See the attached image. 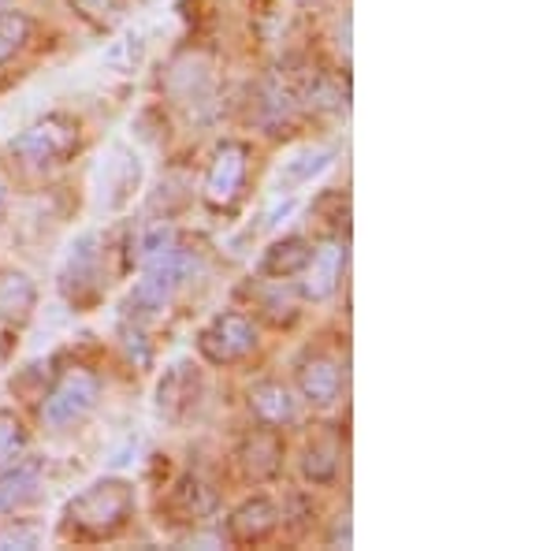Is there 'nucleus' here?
I'll list each match as a JSON object with an SVG mask.
<instances>
[{"label":"nucleus","mask_w":558,"mask_h":551,"mask_svg":"<svg viewBox=\"0 0 558 551\" xmlns=\"http://www.w3.org/2000/svg\"><path fill=\"white\" fill-rule=\"evenodd\" d=\"M34 540H38V529H8L0 544H34Z\"/></svg>","instance_id":"4be33fe9"},{"label":"nucleus","mask_w":558,"mask_h":551,"mask_svg":"<svg viewBox=\"0 0 558 551\" xmlns=\"http://www.w3.org/2000/svg\"><path fill=\"white\" fill-rule=\"evenodd\" d=\"M343 268H347V247L339 239L324 242L317 254H310V261H305V284H302L305 295H310V298H328L331 291H336Z\"/></svg>","instance_id":"423d86ee"},{"label":"nucleus","mask_w":558,"mask_h":551,"mask_svg":"<svg viewBox=\"0 0 558 551\" xmlns=\"http://www.w3.org/2000/svg\"><path fill=\"white\" fill-rule=\"evenodd\" d=\"M134 507V492L123 481H97L68 507V526L86 537H108L128 522Z\"/></svg>","instance_id":"f257e3e1"},{"label":"nucleus","mask_w":558,"mask_h":551,"mask_svg":"<svg viewBox=\"0 0 558 551\" xmlns=\"http://www.w3.org/2000/svg\"><path fill=\"white\" fill-rule=\"evenodd\" d=\"M34 488H38V466L34 463L8 469V474L0 477V514H12L20 503L31 500Z\"/></svg>","instance_id":"ddd939ff"},{"label":"nucleus","mask_w":558,"mask_h":551,"mask_svg":"<svg viewBox=\"0 0 558 551\" xmlns=\"http://www.w3.org/2000/svg\"><path fill=\"white\" fill-rule=\"evenodd\" d=\"M71 4H75L89 23H101V26L112 23L116 15H120V8H123L120 0H71Z\"/></svg>","instance_id":"412c9836"},{"label":"nucleus","mask_w":558,"mask_h":551,"mask_svg":"<svg viewBox=\"0 0 558 551\" xmlns=\"http://www.w3.org/2000/svg\"><path fill=\"white\" fill-rule=\"evenodd\" d=\"M31 38V20L20 12H0V60L15 57Z\"/></svg>","instance_id":"a211bd4d"},{"label":"nucleus","mask_w":558,"mask_h":551,"mask_svg":"<svg viewBox=\"0 0 558 551\" xmlns=\"http://www.w3.org/2000/svg\"><path fill=\"white\" fill-rule=\"evenodd\" d=\"M257 347V328L246 313H220L209 328L197 339V350L213 361V366H228V361L246 358Z\"/></svg>","instance_id":"20e7f679"},{"label":"nucleus","mask_w":558,"mask_h":551,"mask_svg":"<svg viewBox=\"0 0 558 551\" xmlns=\"http://www.w3.org/2000/svg\"><path fill=\"white\" fill-rule=\"evenodd\" d=\"M305 477H310L313 484H324V481H331L336 477V469H339V447L331 444V440H317L313 447H305Z\"/></svg>","instance_id":"f3484780"},{"label":"nucleus","mask_w":558,"mask_h":551,"mask_svg":"<svg viewBox=\"0 0 558 551\" xmlns=\"http://www.w3.org/2000/svg\"><path fill=\"white\" fill-rule=\"evenodd\" d=\"M78 146V128L64 116H49V120L34 123L31 131H23L20 139H12V157L20 160L23 168H52L64 165V157H71Z\"/></svg>","instance_id":"f03ea898"},{"label":"nucleus","mask_w":558,"mask_h":551,"mask_svg":"<svg viewBox=\"0 0 558 551\" xmlns=\"http://www.w3.org/2000/svg\"><path fill=\"white\" fill-rule=\"evenodd\" d=\"M97 261H101V250H97V235H83V239L71 247V254L64 261V273H60V279H64V291L71 298L83 295L86 287L97 284Z\"/></svg>","instance_id":"0eeeda50"},{"label":"nucleus","mask_w":558,"mask_h":551,"mask_svg":"<svg viewBox=\"0 0 558 551\" xmlns=\"http://www.w3.org/2000/svg\"><path fill=\"white\" fill-rule=\"evenodd\" d=\"M4 202H8V191H4V183H0V216H4Z\"/></svg>","instance_id":"5701e85b"},{"label":"nucleus","mask_w":558,"mask_h":551,"mask_svg":"<svg viewBox=\"0 0 558 551\" xmlns=\"http://www.w3.org/2000/svg\"><path fill=\"white\" fill-rule=\"evenodd\" d=\"M168 89L179 97L183 105H205V97L213 94V71L205 60H179L172 68V75H168Z\"/></svg>","instance_id":"6e6552de"},{"label":"nucleus","mask_w":558,"mask_h":551,"mask_svg":"<svg viewBox=\"0 0 558 551\" xmlns=\"http://www.w3.org/2000/svg\"><path fill=\"white\" fill-rule=\"evenodd\" d=\"M250 410L265 424H287L299 418V403L291 399V392L283 384H257L250 392Z\"/></svg>","instance_id":"9d476101"},{"label":"nucleus","mask_w":558,"mask_h":551,"mask_svg":"<svg viewBox=\"0 0 558 551\" xmlns=\"http://www.w3.org/2000/svg\"><path fill=\"white\" fill-rule=\"evenodd\" d=\"M305 261H310V242H305V239H283L265 254V261H260V273L294 276V273H302V268H305Z\"/></svg>","instance_id":"4468645a"},{"label":"nucleus","mask_w":558,"mask_h":551,"mask_svg":"<svg viewBox=\"0 0 558 551\" xmlns=\"http://www.w3.org/2000/svg\"><path fill=\"white\" fill-rule=\"evenodd\" d=\"M191 395H197V373H186V366H175V373H168V381L160 384V414L179 418L191 406Z\"/></svg>","instance_id":"2eb2a0df"},{"label":"nucleus","mask_w":558,"mask_h":551,"mask_svg":"<svg viewBox=\"0 0 558 551\" xmlns=\"http://www.w3.org/2000/svg\"><path fill=\"white\" fill-rule=\"evenodd\" d=\"M26 451V432L15 414H0V466H12Z\"/></svg>","instance_id":"6ab92c4d"},{"label":"nucleus","mask_w":558,"mask_h":551,"mask_svg":"<svg viewBox=\"0 0 558 551\" xmlns=\"http://www.w3.org/2000/svg\"><path fill=\"white\" fill-rule=\"evenodd\" d=\"M276 507L268 500H254V503H246L235 518H231V537L235 540H260V537H268V532L276 529Z\"/></svg>","instance_id":"f8f14e48"},{"label":"nucleus","mask_w":558,"mask_h":551,"mask_svg":"<svg viewBox=\"0 0 558 551\" xmlns=\"http://www.w3.org/2000/svg\"><path fill=\"white\" fill-rule=\"evenodd\" d=\"M242 466L250 469V474L257 477V481H265V477H272L279 463H283V444H279L276 432L268 429H257L254 436H246V444L239 451Z\"/></svg>","instance_id":"1a4fd4ad"},{"label":"nucleus","mask_w":558,"mask_h":551,"mask_svg":"<svg viewBox=\"0 0 558 551\" xmlns=\"http://www.w3.org/2000/svg\"><path fill=\"white\" fill-rule=\"evenodd\" d=\"M328 157H331L328 149H302L299 157H294L291 165L283 168V176L294 179V183H305V179H310L313 171H320L324 165H328Z\"/></svg>","instance_id":"aec40b11"},{"label":"nucleus","mask_w":558,"mask_h":551,"mask_svg":"<svg viewBox=\"0 0 558 551\" xmlns=\"http://www.w3.org/2000/svg\"><path fill=\"white\" fill-rule=\"evenodd\" d=\"M97 395H101V384H97L94 373L86 369H71V373L60 376V384L49 392V399L41 406V418L52 429H68V424L83 421L89 410L97 406Z\"/></svg>","instance_id":"7ed1b4c3"},{"label":"nucleus","mask_w":558,"mask_h":551,"mask_svg":"<svg viewBox=\"0 0 558 551\" xmlns=\"http://www.w3.org/2000/svg\"><path fill=\"white\" fill-rule=\"evenodd\" d=\"M339 387H343V376H339V369L331 366V361L317 358V361H310V366L302 369V395L310 403H317V406L336 403Z\"/></svg>","instance_id":"9b49d317"},{"label":"nucleus","mask_w":558,"mask_h":551,"mask_svg":"<svg viewBox=\"0 0 558 551\" xmlns=\"http://www.w3.org/2000/svg\"><path fill=\"white\" fill-rule=\"evenodd\" d=\"M246 157H250V149L242 146V142H223V146L216 149L209 176H205V202H209L213 209H223V205H231L239 197L242 179H246Z\"/></svg>","instance_id":"39448f33"},{"label":"nucleus","mask_w":558,"mask_h":551,"mask_svg":"<svg viewBox=\"0 0 558 551\" xmlns=\"http://www.w3.org/2000/svg\"><path fill=\"white\" fill-rule=\"evenodd\" d=\"M34 306V287L23 273H4L0 276V318L15 321L26 318V310Z\"/></svg>","instance_id":"dca6fc26"}]
</instances>
